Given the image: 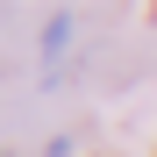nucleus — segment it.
<instances>
[{
	"label": "nucleus",
	"instance_id": "nucleus-1",
	"mask_svg": "<svg viewBox=\"0 0 157 157\" xmlns=\"http://www.w3.org/2000/svg\"><path fill=\"white\" fill-rule=\"evenodd\" d=\"M64 43H71V14H57V21H50V29H43V57H57Z\"/></svg>",
	"mask_w": 157,
	"mask_h": 157
}]
</instances>
